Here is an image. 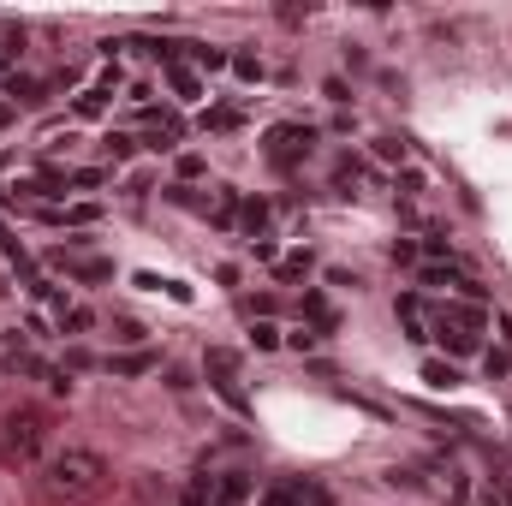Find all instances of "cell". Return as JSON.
Returning <instances> with one entry per match:
<instances>
[{"instance_id":"277c9868","label":"cell","mask_w":512,"mask_h":506,"mask_svg":"<svg viewBox=\"0 0 512 506\" xmlns=\"http://www.w3.org/2000/svg\"><path fill=\"white\" fill-rule=\"evenodd\" d=\"M304 501H310V489H304V483H274L256 506H304Z\"/></svg>"},{"instance_id":"7c38bea8","label":"cell","mask_w":512,"mask_h":506,"mask_svg":"<svg viewBox=\"0 0 512 506\" xmlns=\"http://www.w3.org/2000/svg\"><path fill=\"white\" fill-rule=\"evenodd\" d=\"M197 60H203L209 72H221V66H227V54H221V48H197Z\"/></svg>"},{"instance_id":"9a60e30c","label":"cell","mask_w":512,"mask_h":506,"mask_svg":"<svg viewBox=\"0 0 512 506\" xmlns=\"http://www.w3.org/2000/svg\"><path fill=\"white\" fill-rule=\"evenodd\" d=\"M280 268H286V274H310V256H304V251H292L286 262H280Z\"/></svg>"},{"instance_id":"9c48e42d","label":"cell","mask_w":512,"mask_h":506,"mask_svg":"<svg viewBox=\"0 0 512 506\" xmlns=\"http://www.w3.org/2000/svg\"><path fill=\"white\" fill-rule=\"evenodd\" d=\"M376 155H382V161H405V143H399V137H376Z\"/></svg>"},{"instance_id":"6da1fadb","label":"cell","mask_w":512,"mask_h":506,"mask_svg":"<svg viewBox=\"0 0 512 506\" xmlns=\"http://www.w3.org/2000/svg\"><path fill=\"white\" fill-rule=\"evenodd\" d=\"M108 489V459L90 447H66L42 471V506H90Z\"/></svg>"},{"instance_id":"8992f818","label":"cell","mask_w":512,"mask_h":506,"mask_svg":"<svg viewBox=\"0 0 512 506\" xmlns=\"http://www.w3.org/2000/svg\"><path fill=\"white\" fill-rule=\"evenodd\" d=\"M233 72H239L245 84H256V78H262V60H256V54H233Z\"/></svg>"},{"instance_id":"8fae6325","label":"cell","mask_w":512,"mask_h":506,"mask_svg":"<svg viewBox=\"0 0 512 506\" xmlns=\"http://www.w3.org/2000/svg\"><path fill=\"white\" fill-rule=\"evenodd\" d=\"M114 370H120V376H143V370H149V358H143V352H137V358H120V364H114Z\"/></svg>"},{"instance_id":"5b68a950","label":"cell","mask_w":512,"mask_h":506,"mask_svg":"<svg viewBox=\"0 0 512 506\" xmlns=\"http://www.w3.org/2000/svg\"><path fill=\"white\" fill-rule=\"evenodd\" d=\"M423 381H429V387H453L459 370H453V364H423Z\"/></svg>"},{"instance_id":"ba28073f","label":"cell","mask_w":512,"mask_h":506,"mask_svg":"<svg viewBox=\"0 0 512 506\" xmlns=\"http://www.w3.org/2000/svg\"><path fill=\"white\" fill-rule=\"evenodd\" d=\"M245 227L262 239V227H268V203H245Z\"/></svg>"},{"instance_id":"4fadbf2b","label":"cell","mask_w":512,"mask_h":506,"mask_svg":"<svg viewBox=\"0 0 512 506\" xmlns=\"http://www.w3.org/2000/svg\"><path fill=\"white\" fill-rule=\"evenodd\" d=\"M173 90H179V96L191 102V96H197V78H191V72H173Z\"/></svg>"},{"instance_id":"30bf717a","label":"cell","mask_w":512,"mask_h":506,"mask_svg":"<svg viewBox=\"0 0 512 506\" xmlns=\"http://www.w3.org/2000/svg\"><path fill=\"white\" fill-rule=\"evenodd\" d=\"M256 346L274 352V346H280V328H274V322H256Z\"/></svg>"},{"instance_id":"5bb4252c","label":"cell","mask_w":512,"mask_h":506,"mask_svg":"<svg viewBox=\"0 0 512 506\" xmlns=\"http://www.w3.org/2000/svg\"><path fill=\"white\" fill-rule=\"evenodd\" d=\"M90 322H96V316H90V310H66V328H72V334H84V328H90Z\"/></svg>"},{"instance_id":"3957f363","label":"cell","mask_w":512,"mask_h":506,"mask_svg":"<svg viewBox=\"0 0 512 506\" xmlns=\"http://www.w3.org/2000/svg\"><path fill=\"white\" fill-rule=\"evenodd\" d=\"M310 137H316L310 126H274L268 131V155H274L280 167H292L298 155H310Z\"/></svg>"},{"instance_id":"7a4b0ae2","label":"cell","mask_w":512,"mask_h":506,"mask_svg":"<svg viewBox=\"0 0 512 506\" xmlns=\"http://www.w3.org/2000/svg\"><path fill=\"white\" fill-rule=\"evenodd\" d=\"M42 447H48V417H42L36 405L0 411V459H6V465H30Z\"/></svg>"},{"instance_id":"e0dca14e","label":"cell","mask_w":512,"mask_h":506,"mask_svg":"<svg viewBox=\"0 0 512 506\" xmlns=\"http://www.w3.org/2000/svg\"><path fill=\"white\" fill-rule=\"evenodd\" d=\"M304 506H328V501H322V495H310V501H304Z\"/></svg>"},{"instance_id":"52a82bcc","label":"cell","mask_w":512,"mask_h":506,"mask_svg":"<svg viewBox=\"0 0 512 506\" xmlns=\"http://www.w3.org/2000/svg\"><path fill=\"white\" fill-rule=\"evenodd\" d=\"M459 280V262H447V268H423V286H453Z\"/></svg>"},{"instance_id":"2e32d148","label":"cell","mask_w":512,"mask_h":506,"mask_svg":"<svg viewBox=\"0 0 512 506\" xmlns=\"http://www.w3.org/2000/svg\"><path fill=\"white\" fill-rule=\"evenodd\" d=\"M393 262H417V245L411 239H393Z\"/></svg>"}]
</instances>
